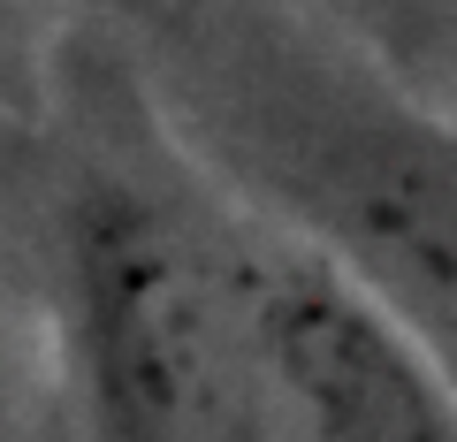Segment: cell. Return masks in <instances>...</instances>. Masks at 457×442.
<instances>
[{
    "instance_id": "5b68a950",
    "label": "cell",
    "mask_w": 457,
    "mask_h": 442,
    "mask_svg": "<svg viewBox=\"0 0 457 442\" xmlns=\"http://www.w3.org/2000/svg\"><path fill=\"white\" fill-rule=\"evenodd\" d=\"M92 8H107V16H145L153 0H92Z\"/></svg>"
},
{
    "instance_id": "7a4b0ae2",
    "label": "cell",
    "mask_w": 457,
    "mask_h": 442,
    "mask_svg": "<svg viewBox=\"0 0 457 442\" xmlns=\"http://www.w3.org/2000/svg\"><path fill=\"white\" fill-rule=\"evenodd\" d=\"M62 321L92 442H237L221 252L161 198L99 183L69 206Z\"/></svg>"
},
{
    "instance_id": "6da1fadb",
    "label": "cell",
    "mask_w": 457,
    "mask_h": 442,
    "mask_svg": "<svg viewBox=\"0 0 457 442\" xmlns=\"http://www.w3.org/2000/svg\"><path fill=\"white\" fill-rule=\"evenodd\" d=\"M161 107L290 245L351 275L457 381V115L290 0H153Z\"/></svg>"
},
{
    "instance_id": "277c9868",
    "label": "cell",
    "mask_w": 457,
    "mask_h": 442,
    "mask_svg": "<svg viewBox=\"0 0 457 442\" xmlns=\"http://www.w3.org/2000/svg\"><path fill=\"white\" fill-rule=\"evenodd\" d=\"M404 92L457 115V0H290Z\"/></svg>"
},
{
    "instance_id": "3957f363",
    "label": "cell",
    "mask_w": 457,
    "mask_h": 442,
    "mask_svg": "<svg viewBox=\"0 0 457 442\" xmlns=\"http://www.w3.org/2000/svg\"><path fill=\"white\" fill-rule=\"evenodd\" d=\"M237 442H457V381L320 252H221Z\"/></svg>"
}]
</instances>
